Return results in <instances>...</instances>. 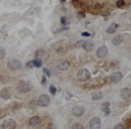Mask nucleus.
<instances>
[{"instance_id": "obj_11", "label": "nucleus", "mask_w": 131, "mask_h": 129, "mask_svg": "<svg viewBox=\"0 0 131 129\" xmlns=\"http://www.w3.org/2000/svg\"><path fill=\"white\" fill-rule=\"evenodd\" d=\"M11 92L9 87H4L2 89L1 91V97L5 100L9 99L10 98Z\"/></svg>"}, {"instance_id": "obj_14", "label": "nucleus", "mask_w": 131, "mask_h": 129, "mask_svg": "<svg viewBox=\"0 0 131 129\" xmlns=\"http://www.w3.org/2000/svg\"><path fill=\"white\" fill-rule=\"evenodd\" d=\"M83 49L86 51L90 52L91 50H92L94 48V43L92 41H85V44H84L83 47Z\"/></svg>"}, {"instance_id": "obj_8", "label": "nucleus", "mask_w": 131, "mask_h": 129, "mask_svg": "<svg viewBox=\"0 0 131 129\" xmlns=\"http://www.w3.org/2000/svg\"><path fill=\"white\" fill-rule=\"evenodd\" d=\"M107 52H108V49H107V47L105 45H102L97 49L96 55L98 58H103L107 55Z\"/></svg>"}, {"instance_id": "obj_2", "label": "nucleus", "mask_w": 131, "mask_h": 129, "mask_svg": "<svg viewBox=\"0 0 131 129\" xmlns=\"http://www.w3.org/2000/svg\"><path fill=\"white\" fill-rule=\"evenodd\" d=\"M50 102L51 99L47 94H42L37 99V104L39 107H47L50 104Z\"/></svg>"}, {"instance_id": "obj_20", "label": "nucleus", "mask_w": 131, "mask_h": 129, "mask_svg": "<svg viewBox=\"0 0 131 129\" xmlns=\"http://www.w3.org/2000/svg\"><path fill=\"white\" fill-rule=\"evenodd\" d=\"M5 55H6L5 49L0 46V60H2L4 59L5 57Z\"/></svg>"}, {"instance_id": "obj_31", "label": "nucleus", "mask_w": 131, "mask_h": 129, "mask_svg": "<svg viewBox=\"0 0 131 129\" xmlns=\"http://www.w3.org/2000/svg\"><path fill=\"white\" fill-rule=\"evenodd\" d=\"M78 16L79 18H83L85 16V15L83 12H79Z\"/></svg>"}, {"instance_id": "obj_26", "label": "nucleus", "mask_w": 131, "mask_h": 129, "mask_svg": "<svg viewBox=\"0 0 131 129\" xmlns=\"http://www.w3.org/2000/svg\"><path fill=\"white\" fill-rule=\"evenodd\" d=\"M125 2H124V0H119V1L117 2L116 5L117 7H123V5H125Z\"/></svg>"}, {"instance_id": "obj_13", "label": "nucleus", "mask_w": 131, "mask_h": 129, "mask_svg": "<svg viewBox=\"0 0 131 129\" xmlns=\"http://www.w3.org/2000/svg\"><path fill=\"white\" fill-rule=\"evenodd\" d=\"M70 62L68 60H64L61 61L60 62L58 63V68L60 70H62V71H65V70H67L70 68Z\"/></svg>"}, {"instance_id": "obj_15", "label": "nucleus", "mask_w": 131, "mask_h": 129, "mask_svg": "<svg viewBox=\"0 0 131 129\" xmlns=\"http://www.w3.org/2000/svg\"><path fill=\"white\" fill-rule=\"evenodd\" d=\"M123 41V37L121 35H118V36H115V37H113V40H112L113 44L115 46H118V45H119Z\"/></svg>"}, {"instance_id": "obj_35", "label": "nucleus", "mask_w": 131, "mask_h": 129, "mask_svg": "<svg viewBox=\"0 0 131 129\" xmlns=\"http://www.w3.org/2000/svg\"><path fill=\"white\" fill-rule=\"evenodd\" d=\"M60 2H61L62 3H64V2H66V0H60Z\"/></svg>"}, {"instance_id": "obj_3", "label": "nucleus", "mask_w": 131, "mask_h": 129, "mask_svg": "<svg viewBox=\"0 0 131 129\" xmlns=\"http://www.w3.org/2000/svg\"><path fill=\"white\" fill-rule=\"evenodd\" d=\"M7 68L12 71L18 70L22 68V62L19 60L11 59L8 62Z\"/></svg>"}, {"instance_id": "obj_25", "label": "nucleus", "mask_w": 131, "mask_h": 129, "mask_svg": "<svg viewBox=\"0 0 131 129\" xmlns=\"http://www.w3.org/2000/svg\"><path fill=\"white\" fill-rule=\"evenodd\" d=\"M60 22H61L62 25L63 26H66L68 24V22L67 20V18H66L65 16H63L62 17L61 19H60Z\"/></svg>"}, {"instance_id": "obj_17", "label": "nucleus", "mask_w": 131, "mask_h": 129, "mask_svg": "<svg viewBox=\"0 0 131 129\" xmlns=\"http://www.w3.org/2000/svg\"><path fill=\"white\" fill-rule=\"evenodd\" d=\"M92 98L94 100H98L103 98V93L101 91H96L92 94Z\"/></svg>"}, {"instance_id": "obj_23", "label": "nucleus", "mask_w": 131, "mask_h": 129, "mask_svg": "<svg viewBox=\"0 0 131 129\" xmlns=\"http://www.w3.org/2000/svg\"><path fill=\"white\" fill-rule=\"evenodd\" d=\"M49 91H50V92L51 93V94L53 95V96L56 94V92H57V89H56L55 87L52 84L50 85V87H49Z\"/></svg>"}, {"instance_id": "obj_22", "label": "nucleus", "mask_w": 131, "mask_h": 129, "mask_svg": "<svg viewBox=\"0 0 131 129\" xmlns=\"http://www.w3.org/2000/svg\"><path fill=\"white\" fill-rule=\"evenodd\" d=\"M102 111L104 113L105 116H108L111 113V110L110 107H102Z\"/></svg>"}, {"instance_id": "obj_36", "label": "nucleus", "mask_w": 131, "mask_h": 129, "mask_svg": "<svg viewBox=\"0 0 131 129\" xmlns=\"http://www.w3.org/2000/svg\"><path fill=\"white\" fill-rule=\"evenodd\" d=\"M48 129H52V128H48Z\"/></svg>"}, {"instance_id": "obj_29", "label": "nucleus", "mask_w": 131, "mask_h": 129, "mask_svg": "<svg viewBox=\"0 0 131 129\" xmlns=\"http://www.w3.org/2000/svg\"><path fill=\"white\" fill-rule=\"evenodd\" d=\"M41 84L43 85H45L47 84V79H46V77H45V76H42Z\"/></svg>"}, {"instance_id": "obj_6", "label": "nucleus", "mask_w": 131, "mask_h": 129, "mask_svg": "<svg viewBox=\"0 0 131 129\" xmlns=\"http://www.w3.org/2000/svg\"><path fill=\"white\" fill-rule=\"evenodd\" d=\"M91 129H100L102 126V121L98 117H93L89 122Z\"/></svg>"}, {"instance_id": "obj_32", "label": "nucleus", "mask_w": 131, "mask_h": 129, "mask_svg": "<svg viewBox=\"0 0 131 129\" xmlns=\"http://www.w3.org/2000/svg\"><path fill=\"white\" fill-rule=\"evenodd\" d=\"M113 129H124V127L122 125H117L114 126Z\"/></svg>"}, {"instance_id": "obj_21", "label": "nucleus", "mask_w": 131, "mask_h": 129, "mask_svg": "<svg viewBox=\"0 0 131 129\" xmlns=\"http://www.w3.org/2000/svg\"><path fill=\"white\" fill-rule=\"evenodd\" d=\"M72 129H84V126L81 123H76L72 125Z\"/></svg>"}, {"instance_id": "obj_7", "label": "nucleus", "mask_w": 131, "mask_h": 129, "mask_svg": "<svg viewBox=\"0 0 131 129\" xmlns=\"http://www.w3.org/2000/svg\"><path fill=\"white\" fill-rule=\"evenodd\" d=\"M72 113L75 117H81L85 113V108L82 105H76L72 108Z\"/></svg>"}, {"instance_id": "obj_10", "label": "nucleus", "mask_w": 131, "mask_h": 129, "mask_svg": "<svg viewBox=\"0 0 131 129\" xmlns=\"http://www.w3.org/2000/svg\"><path fill=\"white\" fill-rule=\"evenodd\" d=\"M111 80L113 83H119L121 81L123 78V75L120 71H116V72L113 73L110 77Z\"/></svg>"}, {"instance_id": "obj_16", "label": "nucleus", "mask_w": 131, "mask_h": 129, "mask_svg": "<svg viewBox=\"0 0 131 129\" xmlns=\"http://www.w3.org/2000/svg\"><path fill=\"white\" fill-rule=\"evenodd\" d=\"M117 28L118 24H116V23H113V24H112L108 27V28L106 30V32H107V34H113V33H115L116 31Z\"/></svg>"}, {"instance_id": "obj_4", "label": "nucleus", "mask_w": 131, "mask_h": 129, "mask_svg": "<svg viewBox=\"0 0 131 129\" xmlns=\"http://www.w3.org/2000/svg\"><path fill=\"white\" fill-rule=\"evenodd\" d=\"M77 77L80 81H86L91 77V73L86 69H82L78 71Z\"/></svg>"}, {"instance_id": "obj_24", "label": "nucleus", "mask_w": 131, "mask_h": 129, "mask_svg": "<svg viewBox=\"0 0 131 129\" xmlns=\"http://www.w3.org/2000/svg\"><path fill=\"white\" fill-rule=\"evenodd\" d=\"M85 41H86L85 40H79L78 41V42H76L75 43V47L77 48H81L83 47L84 44H85Z\"/></svg>"}, {"instance_id": "obj_5", "label": "nucleus", "mask_w": 131, "mask_h": 129, "mask_svg": "<svg viewBox=\"0 0 131 129\" xmlns=\"http://www.w3.org/2000/svg\"><path fill=\"white\" fill-rule=\"evenodd\" d=\"M16 126V121L12 119H8L3 121L2 124L3 129H15Z\"/></svg>"}, {"instance_id": "obj_34", "label": "nucleus", "mask_w": 131, "mask_h": 129, "mask_svg": "<svg viewBox=\"0 0 131 129\" xmlns=\"http://www.w3.org/2000/svg\"><path fill=\"white\" fill-rule=\"evenodd\" d=\"M82 36H85V37H89V36H91V34L88 32H83L82 33Z\"/></svg>"}, {"instance_id": "obj_12", "label": "nucleus", "mask_w": 131, "mask_h": 129, "mask_svg": "<svg viewBox=\"0 0 131 129\" xmlns=\"http://www.w3.org/2000/svg\"><path fill=\"white\" fill-rule=\"evenodd\" d=\"M120 96L124 100H127L131 96V90L128 88H124L121 89Z\"/></svg>"}, {"instance_id": "obj_1", "label": "nucleus", "mask_w": 131, "mask_h": 129, "mask_svg": "<svg viewBox=\"0 0 131 129\" xmlns=\"http://www.w3.org/2000/svg\"><path fill=\"white\" fill-rule=\"evenodd\" d=\"M34 88L32 83L29 81H21L18 85V90L23 93H27L31 91Z\"/></svg>"}, {"instance_id": "obj_28", "label": "nucleus", "mask_w": 131, "mask_h": 129, "mask_svg": "<svg viewBox=\"0 0 131 129\" xmlns=\"http://www.w3.org/2000/svg\"><path fill=\"white\" fill-rule=\"evenodd\" d=\"M43 73H45V75L47 76L48 77H51V72H50V70H48L47 68H43Z\"/></svg>"}, {"instance_id": "obj_9", "label": "nucleus", "mask_w": 131, "mask_h": 129, "mask_svg": "<svg viewBox=\"0 0 131 129\" xmlns=\"http://www.w3.org/2000/svg\"><path fill=\"white\" fill-rule=\"evenodd\" d=\"M41 123V119L40 117L39 116H34L30 119L28 121V125L31 127H36L40 125Z\"/></svg>"}, {"instance_id": "obj_30", "label": "nucleus", "mask_w": 131, "mask_h": 129, "mask_svg": "<svg viewBox=\"0 0 131 129\" xmlns=\"http://www.w3.org/2000/svg\"><path fill=\"white\" fill-rule=\"evenodd\" d=\"M5 115V112L4 111V110L0 109V119L3 118Z\"/></svg>"}, {"instance_id": "obj_18", "label": "nucleus", "mask_w": 131, "mask_h": 129, "mask_svg": "<svg viewBox=\"0 0 131 129\" xmlns=\"http://www.w3.org/2000/svg\"><path fill=\"white\" fill-rule=\"evenodd\" d=\"M32 62L34 67H36V68H41L43 66V62L39 58H35L34 60H33Z\"/></svg>"}, {"instance_id": "obj_19", "label": "nucleus", "mask_w": 131, "mask_h": 129, "mask_svg": "<svg viewBox=\"0 0 131 129\" xmlns=\"http://www.w3.org/2000/svg\"><path fill=\"white\" fill-rule=\"evenodd\" d=\"M44 53H45L44 50H43V49H38V50H36V52H35V57H36V58H41V57L44 55Z\"/></svg>"}, {"instance_id": "obj_27", "label": "nucleus", "mask_w": 131, "mask_h": 129, "mask_svg": "<svg viewBox=\"0 0 131 129\" xmlns=\"http://www.w3.org/2000/svg\"><path fill=\"white\" fill-rule=\"evenodd\" d=\"M26 67L27 68H29V69L32 68L33 67H34V64H33L32 60L26 63Z\"/></svg>"}, {"instance_id": "obj_33", "label": "nucleus", "mask_w": 131, "mask_h": 129, "mask_svg": "<svg viewBox=\"0 0 131 129\" xmlns=\"http://www.w3.org/2000/svg\"><path fill=\"white\" fill-rule=\"evenodd\" d=\"M110 104L107 102L103 103L102 104V107H110Z\"/></svg>"}]
</instances>
